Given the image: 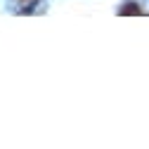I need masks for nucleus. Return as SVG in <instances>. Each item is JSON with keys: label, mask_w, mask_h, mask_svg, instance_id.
Listing matches in <instances>:
<instances>
[{"label": "nucleus", "mask_w": 149, "mask_h": 149, "mask_svg": "<svg viewBox=\"0 0 149 149\" xmlns=\"http://www.w3.org/2000/svg\"><path fill=\"white\" fill-rule=\"evenodd\" d=\"M142 10H140V5L137 3H128L123 10H121V14H140Z\"/></svg>", "instance_id": "obj_1"}]
</instances>
